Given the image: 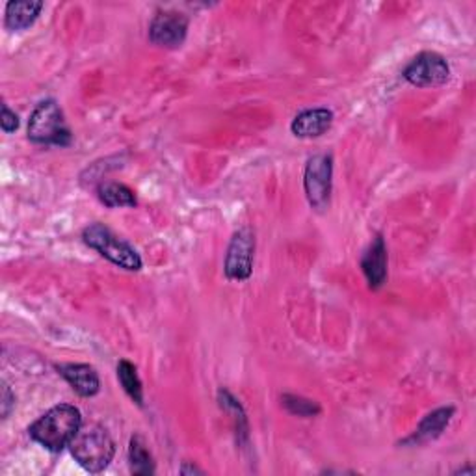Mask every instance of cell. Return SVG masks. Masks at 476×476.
Returning a JSON list of instances; mask_svg holds the SVG:
<instances>
[{
	"mask_svg": "<svg viewBox=\"0 0 476 476\" xmlns=\"http://www.w3.org/2000/svg\"><path fill=\"white\" fill-rule=\"evenodd\" d=\"M82 428V415L75 406L69 404H60L53 410L41 415L30 428L29 434L34 441L51 452H60L73 438L79 434Z\"/></svg>",
	"mask_w": 476,
	"mask_h": 476,
	"instance_id": "6da1fadb",
	"label": "cell"
},
{
	"mask_svg": "<svg viewBox=\"0 0 476 476\" xmlns=\"http://www.w3.org/2000/svg\"><path fill=\"white\" fill-rule=\"evenodd\" d=\"M69 448L79 465L89 472L105 471L115 455L114 439L98 424L81 428L73 441L69 443Z\"/></svg>",
	"mask_w": 476,
	"mask_h": 476,
	"instance_id": "7a4b0ae2",
	"label": "cell"
},
{
	"mask_svg": "<svg viewBox=\"0 0 476 476\" xmlns=\"http://www.w3.org/2000/svg\"><path fill=\"white\" fill-rule=\"evenodd\" d=\"M29 138L39 146H71L73 134H71L64 112L55 99L41 101L36 106L29 122Z\"/></svg>",
	"mask_w": 476,
	"mask_h": 476,
	"instance_id": "3957f363",
	"label": "cell"
},
{
	"mask_svg": "<svg viewBox=\"0 0 476 476\" xmlns=\"http://www.w3.org/2000/svg\"><path fill=\"white\" fill-rule=\"evenodd\" d=\"M84 242L93 248L95 251H99L105 259H108L110 263L115 267L129 270V272H138L141 268V259L138 251L125 242L123 238H119L112 229H108L103 224H91L84 229L82 233Z\"/></svg>",
	"mask_w": 476,
	"mask_h": 476,
	"instance_id": "277c9868",
	"label": "cell"
},
{
	"mask_svg": "<svg viewBox=\"0 0 476 476\" xmlns=\"http://www.w3.org/2000/svg\"><path fill=\"white\" fill-rule=\"evenodd\" d=\"M331 177H333V164L329 155H315L309 158L303 186L309 203L317 210H326L329 205L331 196Z\"/></svg>",
	"mask_w": 476,
	"mask_h": 476,
	"instance_id": "5b68a950",
	"label": "cell"
},
{
	"mask_svg": "<svg viewBox=\"0 0 476 476\" xmlns=\"http://www.w3.org/2000/svg\"><path fill=\"white\" fill-rule=\"evenodd\" d=\"M404 79L417 88L441 86L450 79V67L438 53H421L404 69Z\"/></svg>",
	"mask_w": 476,
	"mask_h": 476,
	"instance_id": "8992f818",
	"label": "cell"
},
{
	"mask_svg": "<svg viewBox=\"0 0 476 476\" xmlns=\"http://www.w3.org/2000/svg\"><path fill=\"white\" fill-rule=\"evenodd\" d=\"M253 251L255 238L250 229L236 231L231 238V244L225 257V276L234 281H244L253 270Z\"/></svg>",
	"mask_w": 476,
	"mask_h": 476,
	"instance_id": "52a82bcc",
	"label": "cell"
},
{
	"mask_svg": "<svg viewBox=\"0 0 476 476\" xmlns=\"http://www.w3.org/2000/svg\"><path fill=\"white\" fill-rule=\"evenodd\" d=\"M188 32V19L177 12H160L151 21L149 39L166 49L181 47Z\"/></svg>",
	"mask_w": 476,
	"mask_h": 476,
	"instance_id": "ba28073f",
	"label": "cell"
},
{
	"mask_svg": "<svg viewBox=\"0 0 476 476\" xmlns=\"http://www.w3.org/2000/svg\"><path fill=\"white\" fill-rule=\"evenodd\" d=\"M361 270L372 291L384 287V283L387 279V248L384 238L379 234L374 238V242L365 251L361 259Z\"/></svg>",
	"mask_w": 476,
	"mask_h": 476,
	"instance_id": "9c48e42d",
	"label": "cell"
},
{
	"mask_svg": "<svg viewBox=\"0 0 476 476\" xmlns=\"http://www.w3.org/2000/svg\"><path fill=\"white\" fill-rule=\"evenodd\" d=\"M56 370L81 396L88 398L99 393L101 382L93 367L82 365V363H64V365H58Z\"/></svg>",
	"mask_w": 476,
	"mask_h": 476,
	"instance_id": "30bf717a",
	"label": "cell"
},
{
	"mask_svg": "<svg viewBox=\"0 0 476 476\" xmlns=\"http://www.w3.org/2000/svg\"><path fill=\"white\" fill-rule=\"evenodd\" d=\"M333 123V112L327 108H309L300 112L291 125V131L298 138L322 136Z\"/></svg>",
	"mask_w": 476,
	"mask_h": 476,
	"instance_id": "8fae6325",
	"label": "cell"
},
{
	"mask_svg": "<svg viewBox=\"0 0 476 476\" xmlns=\"http://www.w3.org/2000/svg\"><path fill=\"white\" fill-rule=\"evenodd\" d=\"M452 415H455V408H439L432 412L430 415H426L422 422L417 426V430L410 441L413 443H428L434 441L443 434L445 428L448 426Z\"/></svg>",
	"mask_w": 476,
	"mask_h": 476,
	"instance_id": "7c38bea8",
	"label": "cell"
},
{
	"mask_svg": "<svg viewBox=\"0 0 476 476\" xmlns=\"http://www.w3.org/2000/svg\"><path fill=\"white\" fill-rule=\"evenodd\" d=\"M43 10V3H8L6 6V29L10 30H25L30 29L39 12Z\"/></svg>",
	"mask_w": 476,
	"mask_h": 476,
	"instance_id": "4fadbf2b",
	"label": "cell"
},
{
	"mask_svg": "<svg viewBox=\"0 0 476 476\" xmlns=\"http://www.w3.org/2000/svg\"><path fill=\"white\" fill-rule=\"evenodd\" d=\"M98 196L110 208L136 207V203H138L132 190L122 183H101L98 186Z\"/></svg>",
	"mask_w": 476,
	"mask_h": 476,
	"instance_id": "5bb4252c",
	"label": "cell"
},
{
	"mask_svg": "<svg viewBox=\"0 0 476 476\" xmlns=\"http://www.w3.org/2000/svg\"><path fill=\"white\" fill-rule=\"evenodd\" d=\"M117 378H119V384H122V387L125 389V393L138 404V406H144V387H141L136 367L127 360L119 361Z\"/></svg>",
	"mask_w": 476,
	"mask_h": 476,
	"instance_id": "9a60e30c",
	"label": "cell"
},
{
	"mask_svg": "<svg viewBox=\"0 0 476 476\" xmlns=\"http://www.w3.org/2000/svg\"><path fill=\"white\" fill-rule=\"evenodd\" d=\"M129 463L134 474H153L155 462L146 446V441L140 436H134L129 445Z\"/></svg>",
	"mask_w": 476,
	"mask_h": 476,
	"instance_id": "2e32d148",
	"label": "cell"
},
{
	"mask_svg": "<svg viewBox=\"0 0 476 476\" xmlns=\"http://www.w3.org/2000/svg\"><path fill=\"white\" fill-rule=\"evenodd\" d=\"M283 406L287 408L291 413L302 415V417H311V415H317L320 412V408L317 406L315 402L300 398V396H293V395L283 396Z\"/></svg>",
	"mask_w": 476,
	"mask_h": 476,
	"instance_id": "e0dca14e",
	"label": "cell"
},
{
	"mask_svg": "<svg viewBox=\"0 0 476 476\" xmlns=\"http://www.w3.org/2000/svg\"><path fill=\"white\" fill-rule=\"evenodd\" d=\"M0 125H3L4 132H13L19 127V117L15 112H12L6 105H3V117H0Z\"/></svg>",
	"mask_w": 476,
	"mask_h": 476,
	"instance_id": "ac0fdd59",
	"label": "cell"
},
{
	"mask_svg": "<svg viewBox=\"0 0 476 476\" xmlns=\"http://www.w3.org/2000/svg\"><path fill=\"white\" fill-rule=\"evenodd\" d=\"M13 406H15V396L12 395L10 387L4 384L3 386V419H6L10 415Z\"/></svg>",
	"mask_w": 476,
	"mask_h": 476,
	"instance_id": "d6986e66",
	"label": "cell"
},
{
	"mask_svg": "<svg viewBox=\"0 0 476 476\" xmlns=\"http://www.w3.org/2000/svg\"><path fill=\"white\" fill-rule=\"evenodd\" d=\"M181 472H203V471H200L198 467H186V465H184V467L181 469Z\"/></svg>",
	"mask_w": 476,
	"mask_h": 476,
	"instance_id": "ffe728a7",
	"label": "cell"
}]
</instances>
